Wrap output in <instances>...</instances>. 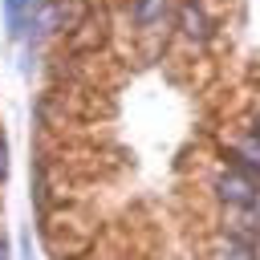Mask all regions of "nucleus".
<instances>
[{
    "mask_svg": "<svg viewBox=\"0 0 260 260\" xmlns=\"http://www.w3.org/2000/svg\"><path fill=\"white\" fill-rule=\"evenodd\" d=\"M8 175V142H4V134H0V179Z\"/></svg>",
    "mask_w": 260,
    "mask_h": 260,
    "instance_id": "6e6552de",
    "label": "nucleus"
},
{
    "mask_svg": "<svg viewBox=\"0 0 260 260\" xmlns=\"http://www.w3.org/2000/svg\"><path fill=\"white\" fill-rule=\"evenodd\" d=\"M179 32H183L187 41L203 45V41H211V16H207L195 0H187V4H179Z\"/></svg>",
    "mask_w": 260,
    "mask_h": 260,
    "instance_id": "f03ea898",
    "label": "nucleus"
},
{
    "mask_svg": "<svg viewBox=\"0 0 260 260\" xmlns=\"http://www.w3.org/2000/svg\"><path fill=\"white\" fill-rule=\"evenodd\" d=\"M167 12H171V0H134V4H130V20H134V28H142V32L158 28V24L167 20Z\"/></svg>",
    "mask_w": 260,
    "mask_h": 260,
    "instance_id": "20e7f679",
    "label": "nucleus"
},
{
    "mask_svg": "<svg viewBox=\"0 0 260 260\" xmlns=\"http://www.w3.org/2000/svg\"><path fill=\"white\" fill-rule=\"evenodd\" d=\"M195 4H199V0H195Z\"/></svg>",
    "mask_w": 260,
    "mask_h": 260,
    "instance_id": "9d476101",
    "label": "nucleus"
},
{
    "mask_svg": "<svg viewBox=\"0 0 260 260\" xmlns=\"http://www.w3.org/2000/svg\"><path fill=\"white\" fill-rule=\"evenodd\" d=\"M102 41H106V20H102L98 12H89V20H85L81 28H73L69 49H73V53H85V49H98Z\"/></svg>",
    "mask_w": 260,
    "mask_h": 260,
    "instance_id": "423d86ee",
    "label": "nucleus"
},
{
    "mask_svg": "<svg viewBox=\"0 0 260 260\" xmlns=\"http://www.w3.org/2000/svg\"><path fill=\"white\" fill-rule=\"evenodd\" d=\"M0 260H12V256H8V240H4V236H0Z\"/></svg>",
    "mask_w": 260,
    "mask_h": 260,
    "instance_id": "1a4fd4ad",
    "label": "nucleus"
},
{
    "mask_svg": "<svg viewBox=\"0 0 260 260\" xmlns=\"http://www.w3.org/2000/svg\"><path fill=\"white\" fill-rule=\"evenodd\" d=\"M223 232H228L232 240L248 244V248H256V240H260V223L252 219V207H228V215H223Z\"/></svg>",
    "mask_w": 260,
    "mask_h": 260,
    "instance_id": "7ed1b4c3",
    "label": "nucleus"
},
{
    "mask_svg": "<svg viewBox=\"0 0 260 260\" xmlns=\"http://www.w3.org/2000/svg\"><path fill=\"white\" fill-rule=\"evenodd\" d=\"M211 260H256V248H248V244H240V240L223 236V240L211 248Z\"/></svg>",
    "mask_w": 260,
    "mask_h": 260,
    "instance_id": "0eeeda50",
    "label": "nucleus"
},
{
    "mask_svg": "<svg viewBox=\"0 0 260 260\" xmlns=\"http://www.w3.org/2000/svg\"><path fill=\"white\" fill-rule=\"evenodd\" d=\"M41 0H4V24L12 37H20L24 28H32V16H37Z\"/></svg>",
    "mask_w": 260,
    "mask_h": 260,
    "instance_id": "39448f33",
    "label": "nucleus"
},
{
    "mask_svg": "<svg viewBox=\"0 0 260 260\" xmlns=\"http://www.w3.org/2000/svg\"><path fill=\"white\" fill-rule=\"evenodd\" d=\"M215 195L228 203V207H256V199H260V191H256V179H248V175H240V171H223V175H215Z\"/></svg>",
    "mask_w": 260,
    "mask_h": 260,
    "instance_id": "f257e3e1",
    "label": "nucleus"
}]
</instances>
